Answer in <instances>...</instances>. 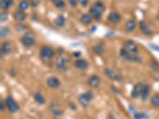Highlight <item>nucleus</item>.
Segmentation results:
<instances>
[{
	"mask_svg": "<svg viewBox=\"0 0 159 119\" xmlns=\"http://www.w3.org/2000/svg\"><path fill=\"white\" fill-rule=\"evenodd\" d=\"M13 17L14 19H15V21H17V22H23V21H25V19H26V15L25 14V13H24L23 11H18H18H15L13 13Z\"/></svg>",
	"mask_w": 159,
	"mask_h": 119,
	"instance_id": "nucleus-15",
	"label": "nucleus"
},
{
	"mask_svg": "<svg viewBox=\"0 0 159 119\" xmlns=\"http://www.w3.org/2000/svg\"><path fill=\"white\" fill-rule=\"evenodd\" d=\"M139 27L140 29H141V30L144 33V34L151 35L153 33L152 29H151L148 25H146L145 21H141V22H139Z\"/></svg>",
	"mask_w": 159,
	"mask_h": 119,
	"instance_id": "nucleus-17",
	"label": "nucleus"
},
{
	"mask_svg": "<svg viewBox=\"0 0 159 119\" xmlns=\"http://www.w3.org/2000/svg\"><path fill=\"white\" fill-rule=\"evenodd\" d=\"M9 33H10V30L7 26H2L1 27V30H0V37H1V39H3L5 37H7L8 36Z\"/></svg>",
	"mask_w": 159,
	"mask_h": 119,
	"instance_id": "nucleus-28",
	"label": "nucleus"
},
{
	"mask_svg": "<svg viewBox=\"0 0 159 119\" xmlns=\"http://www.w3.org/2000/svg\"><path fill=\"white\" fill-rule=\"evenodd\" d=\"M92 50V52H94V54L100 55L103 52V51H104V49H103L102 45H100V44H97V45L93 46Z\"/></svg>",
	"mask_w": 159,
	"mask_h": 119,
	"instance_id": "nucleus-23",
	"label": "nucleus"
},
{
	"mask_svg": "<svg viewBox=\"0 0 159 119\" xmlns=\"http://www.w3.org/2000/svg\"><path fill=\"white\" fill-rule=\"evenodd\" d=\"M121 20V14L117 11H112L108 16V21L113 25H117Z\"/></svg>",
	"mask_w": 159,
	"mask_h": 119,
	"instance_id": "nucleus-9",
	"label": "nucleus"
},
{
	"mask_svg": "<svg viewBox=\"0 0 159 119\" xmlns=\"http://www.w3.org/2000/svg\"><path fill=\"white\" fill-rule=\"evenodd\" d=\"M73 56H75V57H79V56H81V52H74L73 53Z\"/></svg>",
	"mask_w": 159,
	"mask_h": 119,
	"instance_id": "nucleus-38",
	"label": "nucleus"
},
{
	"mask_svg": "<svg viewBox=\"0 0 159 119\" xmlns=\"http://www.w3.org/2000/svg\"><path fill=\"white\" fill-rule=\"evenodd\" d=\"M2 1H4V2H6V3H7V4L10 7H11V6H13V4H14L13 0H2Z\"/></svg>",
	"mask_w": 159,
	"mask_h": 119,
	"instance_id": "nucleus-36",
	"label": "nucleus"
},
{
	"mask_svg": "<svg viewBox=\"0 0 159 119\" xmlns=\"http://www.w3.org/2000/svg\"><path fill=\"white\" fill-rule=\"evenodd\" d=\"M20 41L26 47H32L36 43L34 35L31 31H27L26 33H25L23 36L21 37Z\"/></svg>",
	"mask_w": 159,
	"mask_h": 119,
	"instance_id": "nucleus-3",
	"label": "nucleus"
},
{
	"mask_svg": "<svg viewBox=\"0 0 159 119\" xmlns=\"http://www.w3.org/2000/svg\"><path fill=\"white\" fill-rule=\"evenodd\" d=\"M33 98L34 99L35 102H37L39 105H44L45 103V99L44 98V96L41 95L40 92H35L34 95H33Z\"/></svg>",
	"mask_w": 159,
	"mask_h": 119,
	"instance_id": "nucleus-19",
	"label": "nucleus"
},
{
	"mask_svg": "<svg viewBox=\"0 0 159 119\" xmlns=\"http://www.w3.org/2000/svg\"><path fill=\"white\" fill-rule=\"evenodd\" d=\"M55 52L51 47L48 45H43L40 50V56H41V61L44 63H49L54 58Z\"/></svg>",
	"mask_w": 159,
	"mask_h": 119,
	"instance_id": "nucleus-2",
	"label": "nucleus"
},
{
	"mask_svg": "<svg viewBox=\"0 0 159 119\" xmlns=\"http://www.w3.org/2000/svg\"><path fill=\"white\" fill-rule=\"evenodd\" d=\"M7 18H8V14H7V12H5V11L1 12V14H0V20H1V22H5Z\"/></svg>",
	"mask_w": 159,
	"mask_h": 119,
	"instance_id": "nucleus-29",
	"label": "nucleus"
},
{
	"mask_svg": "<svg viewBox=\"0 0 159 119\" xmlns=\"http://www.w3.org/2000/svg\"><path fill=\"white\" fill-rule=\"evenodd\" d=\"M136 28V22L134 21V20H129V21H127L125 24L124 29L125 30L127 31V32H132L135 30Z\"/></svg>",
	"mask_w": 159,
	"mask_h": 119,
	"instance_id": "nucleus-21",
	"label": "nucleus"
},
{
	"mask_svg": "<svg viewBox=\"0 0 159 119\" xmlns=\"http://www.w3.org/2000/svg\"><path fill=\"white\" fill-rule=\"evenodd\" d=\"M1 52H2V54L3 55H9L12 52V45L10 42H7V41L2 43Z\"/></svg>",
	"mask_w": 159,
	"mask_h": 119,
	"instance_id": "nucleus-16",
	"label": "nucleus"
},
{
	"mask_svg": "<svg viewBox=\"0 0 159 119\" xmlns=\"http://www.w3.org/2000/svg\"><path fill=\"white\" fill-rule=\"evenodd\" d=\"M149 64H150V66H151V67H152L154 70L157 69V63H156V61H155L154 60H151V61H150V62H149Z\"/></svg>",
	"mask_w": 159,
	"mask_h": 119,
	"instance_id": "nucleus-32",
	"label": "nucleus"
},
{
	"mask_svg": "<svg viewBox=\"0 0 159 119\" xmlns=\"http://www.w3.org/2000/svg\"><path fill=\"white\" fill-rule=\"evenodd\" d=\"M157 19L159 21V12L157 13Z\"/></svg>",
	"mask_w": 159,
	"mask_h": 119,
	"instance_id": "nucleus-43",
	"label": "nucleus"
},
{
	"mask_svg": "<svg viewBox=\"0 0 159 119\" xmlns=\"http://www.w3.org/2000/svg\"><path fill=\"white\" fill-rule=\"evenodd\" d=\"M151 106L155 107V108H158L159 107V95H154L151 98Z\"/></svg>",
	"mask_w": 159,
	"mask_h": 119,
	"instance_id": "nucleus-26",
	"label": "nucleus"
},
{
	"mask_svg": "<svg viewBox=\"0 0 159 119\" xmlns=\"http://www.w3.org/2000/svg\"><path fill=\"white\" fill-rule=\"evenodd\" d=\"M69 106L72 109V110H73V111H76V108H77V107H76V106L75 105V103H73V102H69Z\"/></svg>",
	"mask_w": 159,
	"mask_h": 119,
	"instance_id": "nucleus-37",
	"label": "nucleus"
},
{
	"mask_svg": "<svg viewBox=\"0 0 159 119\" xmlns=\"http://www.w3.org/2000/svg\"><path fill=\"white\" fill-rule=\"evenodd\" d=\"M80 21L82 24H84L85 26H88V25L91 24L92 22V17L91 16L90 14H84L80 17Z\"/></svg>",
	"mask_w": 159,
	"mask_h": 119,
	"instance_id": "nucleus-20",
	"label": "nucleus"
},
{
	"mask_svg": "<svg viewBox=\"0 0 159 119\" xmlns=\"http://www.w3.org/2000/svg\"><path fill=\"white\" fill-rule=\"evenodd\" d=\"M103 71H104L105 75L108 76L110 80H115V81H120V80L123 79L122 76H119L118 75H117L113 70L110 69L108 67H106L105 69L103 70Z\"/></svg>",
	"mask_w": 159,
	"mask_h": 119,
	"instance_id": "nucleus-11",
	"label": "nucleus"
},
{
	"mask_svg": "<svg viewBox=\"0 0 159 119\" xmlns=\"http://www.w3.org/2000/svg\"><path fill=\"white\" fill-rule=\"evenodd\" d=\"M55 66H56L57 69H58L59 71L66 70L68 67V63H67L65 57H63L62 56H57L56 61H55Z\"/></svg>",
	"mask_w": 159,
	"mask_h": 119,
	"instance_id": "nucleus-8",
	"label": "nucleus"
},
{
	"mask_svg": "<svg viewBox=\"0 0 159 119\" xmlns=\"http://www.w3.org/2000/svg\"><path fill=\"white\" fill-rule=\"evenodd\" d=\"M100 83V78L97 75H92L88 80V84L92 87H99Z\"/></svg>",
	"mask_w": 159,
	"mask_h": 119,
	"instance_id": "nucleus-13",
	"label": "nucleus"
},
{
	"mask_svg": "<svg viewBox=\"0 0 159 119\" xmlns=\"http://www.w3.org/2000/svg\"><path fill=\"white\" fill-rule=\"evenodd\" d=\"M5 105H6V106H7V109L9 110V111L11 113H13V114L18 112L20 109L18 104L15 102V99L11 96H8L7 98H6Z\"/></svg>",
	"mask_w": 159,
	"mask_h": 119,
	"instance_id": "nucleus-5",
	"label": "nucleus"
},
{
	"mask_svg": "<svg viewBox=\"0 0 159 119\" xmlns=\"http://www.w3.org/2000/svg\"><path fill=\"white\" fill-rule=\"evenodd\" d=\"M65 22H66V19H65V17L63 15H61V14L58 15L54 21V25H55L57 28H61V27H63V26L65 25Z\"/></svg>",
	"mask_w": 159,
	"mask_h": 119,
	"instance_id": "nucleus-18",
	"label": "nucleus"
},
{
	"mask_svg": "<svg viewBox=\"0 0 159 119\" xmlns=\"http://www.w3.org/2000/svg\"><path fill=\"white\" fill-rule=\"evenodd\" d=\"M46 83H47L48 87L52 89H57L60 87L61 83L57 77L55 76H50L46 80Z\"/></svg>",
	"mask_w": 159,
	"mask_h": 119,
	"instance_id": "nucleus-10",
	"label": "nucleus"
},
{
	"mask_svg": "<svg viewBox=\"0 0 159 119\" xmlns=\"http://www.w3.org/2000/svg\"><path fill=\"white\" fill-rule=\"evenodd\" d=\"M105 11V6L100 1L95 2L90 7L89 14L96 21H100L102 18V14Z\"/></svg>",
	"mask_w": 159,
	"mask_h": 119,
	"instance_id": "nucleus-1",
	"label": "nucleus"
},
{
	"mask_svg": "<svg viewBox=\"0 0 159 119\" xmlns=\"http://www.w3.org/2000/svg\"><path fill=\"white\" fill-rule=\"evenodd\" d=\"M0 111H1V112H3L5 111V106L2 102H1V105H0Z\"/></svg>",
	"mask_w": 159,
	"mask_h": 119,
	"instance_id": "nucleus-39",
	"label": "nucleus"
},
{
	"mask_svg": "<svg viewBox=\"0 0 159 119\" xmlns=\"http://www.w3.org/2000/svg\"><path fill=\"white\" fill-rule=\"evenodd\" d=\"M74 66L80 70H84L88 67V63L84 59H78L74 62Z\"/></svg>",
	"mask_w": 159,
	"mask_h": 119,
	"instance_id": "nucleus-14",
	"label": "nucleus"
},
{
	"mask_svg": "<svg viewBox=\"0 0 159 119\" xmlns=\"http://www.w3.org/2000/svg\"><path fill=\"white\" fill-rule=\"evenodd\" d=\"M150 87H149L148 84H145V87H144V90H143V92H142V99L143 100V101H146V100L148 99L149 98V95H150Z\"/></svg>",
	"mask_w": 159,
	"mask_h": 119,
	"instance_id": "nucleus-25",
	"label": "nucleus"
},
{
	"mask_svg": "<svg viewBox=\"0 0 159 119\" xmlns=\"http://www.w3.org/2000/svg\"><path fill=\"white\" fill-rule=\"evenodd\" d=\"M69 4L72 7H76L78 5V0H68Z\"/></svg>",
	"mask_w": 159,
	"mask_h": 119,
	"instance_id": "nucleus-34",
	"label": "nucleus"
},
{
	"mask_svg": "<svg viewBox=\"0 0 159 119\" xmlns=\"http://www.w3.org/2000/svg\"><path fill=\"white\" fill-rule=\"evenodd\" d=\"M106 119H115V117L113 115H108Z\"/></svg>",
	"mask_w": 159,
	"mask_h": 119,
	"instance_id": "nucleus-42",
	"label": "nucleus"
},
{
	"mask_svg": "<svg viewBox=\"0 0 159 119\" xmlns=\"http://www.w3.org/2000/svg\"><path fill=\"white\" fill-rule=\"evenodd\" d=\"M29 2H30V5L33 8H35V7H37V5L39 4L40 0H29Z\"/></svg>",
	"mask_w": 159,
	"mask_h": 119,
	"instance_id": "nucleus-31",
	"label": "nucleus"
},
{
	"mask_svg": "<svg viewBox=\"0 0 159 119\" xmlns=\"http://www.w3.org/2000/svg\"><path fill=\"white\" fill-rule=\"evenodd\" d=\"M144 83H136V84L134 86L132 91H131V98L137 99V98L138 97H141L142 95V92H143V90H144Z\"/></svg>",
	"mask_w": 159,
	"mask_h": 119,
	"instance_id": "nucleus-7",
	"label": "nucleus"
},
{
	"mask_svg": "<svg viewBox=\"0 0 159 119\" xmlns=\"http://www.w3.org/2000/svg\"><path fill=\"white\" fill-rule=\"evenodd\" d=\"M119 55H120L121 58L124 61H129V62H136V63H141L142 62L141 57H139L138 55L131 54L123 48L120 50Z\"/></svg>",
	"mask_w": 159,
	"mask_h": 119,
	"instance_id": "nucleus-4",
	"label": "nucleus"
},
{
	"mask_svg": "<svg viewBox=\"0 0 159 119\" xmlns=\"http://www.w3.org/2000/svg\"><path fill=\"white\" fill-rule=\"evenodd\" d=\"M134 116H135V119H143L145 117V114H142V113L136 112L135 114H134Z\"/></svg>",
	"mask_w": 159,
	"mask_h": 119,
	"instance_id": "nucleus-33",
	"label": "nucleus"
},
{
	"mask_svg": "<svg viewBox=\"0 0 159 119\" xmlns=\"http://www.w3.org/2000/svg\"><path fill=\"white\" fill-rule=\"evenodd\" d=\"M123 49L127 50L129 53L133 55H137L138 49V46L135 42H134L133 41H131V40L125 41L123 43Z\"/></svg>",
	"mask_w": 159,
	"mask_h": 119,
	"instance_id": "nucleus-6",
	"label": "nucleus"
},
{
	"mask_svg": "<svg viewBox=\"0 0 159 119\" xmlns=\"http://www.w3.org/2000/svg\"><path fill=\"white\" fill-rule=\"evenodd\" d=\"M78 2L83 7H87L88 5V0H78Z\"/></svg>",
	"mask_w": 159,
	"mask_h": 119,
	"instance_id": "nucleus-35",
	"label": "nucleus"
},
{
	"mask_svg": "<svg viewBox=\"0 0 159 119\" xmlns=\"http://www.w3.org/2000/svg\"><path fill=\"white\" fill-rule=\"evenodd\" d=\"M50 111L52 112V114L54 115V116H60L61 114H63V111L62 110H60L59 107L55 105V104L51 103L50 105Z\"/></svg>",
	"mask_w": 159,
	"mask_h": 119,
	"instance_id": "nucleus-22",
	"label": "nucleus"
},
{
	"mask_svg": "<svg viewBox=\"0 0 159 119\" xmlns=\"http://www.w3.org/2000/svg\"><path fill=\"white\" fill-rule=\"evenodd\" d=\"M151 46L153 48V49H155V50H158V51H159V46L154 45H151Z\"/></svg>",
	"mask_w": 159,
	"mask_h": 119,
	"instance_id": "nucleus-41",
	"label": "nucleus"
},
{
	"mask_svg": "<svg viewBox=\"0 0 159 119\" xmlns=\"http://www.w3.org/2000/svg\"><path fill=\"white\" fill-rule=\"evenodd\" d=\"M77 100L78 102H80V104L83 107H84V108L88 107V105H89V102H91V100L88 99V96H87L85 93L80 94V95H78Z\"/></svg>",
	"mask_w": 159,
	"mask_h": 119,
	"instance_id": "nucleus-12",
	"label": "nucleus"
},
{
	"mask_svg": "<svg viewBox=\"0 0 159 119\" xmlns=\"http://www.w3.org/2000/svg\"><path fill=\"white\" fill-rule=\"evenodd\" d=\"M51 1L55 5V7H57L58 9L63 10L65 8V3L63 0H51Z\"/></svg>",
	"mask_w": 159,
	"mask_h": 119,
	"instance_id": "nucleus-27",
	"label": "nucleus"
},
{
	"mask_svg": "<svg viewBox=\"0 0 159 119\" xmlns=\"http://www.w3.org/2000/svg\"><path fill=\"white\" fill-rule=\"evenodd\" d=\"M29 6H30V2L27 0H22L21 2H19V4H18V11H26L27 9H28Z\"/></svg>",
	"mask_w": 159,
	"mask_h": 119,
	"instance_id": "nucleus-24",
	"label": "nucleus"
},
{
	"mask_svg": "<svg viewBox=\"0 0 159 119\" xmlns=\"http://www.w3.org/2000/svg\"><path fill=\"white\" fill-rule=\"evenodd\" d=\"M0 7H1V8H2L3 11H8L9 9H10V7H9L8 5H7L4 1H2V0L0 1Z\"/></svg>",
	"mask_w": 159,
	"mask_h": 119,
	"instance_id": "nucleus-30",
	"label": "nucleus"
},
{
	"mask_svg": "<svg viewBox=\"0 0 159 119\" xmlns=\"http://www.w3.org/2000/svg\"><path fill=\"white\" fill-rule=\"evenodd\" d=\"M112 89L113 90V91H114L115 93H116V94L119 93V91H118V90H117V89H116L115 87H112Z\"/></svg>",
	"mask_w": 159,
	"mask_h": 119,
	"instance_id": "nucleus-40",
	"label": "nucleus"
}]
</instances>
